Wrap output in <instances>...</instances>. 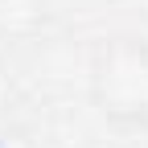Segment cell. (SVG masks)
I'll return each instance as SVG.
<instances>
[{
	"label": "cell",
	"mask_w": 148,
	"mask_h": 148,
	"mask_svg": "<svg viewBox=\"0 0 148 148\" xmlns=\"http://www.w3.org/2000/svg\"><path fill=\"white\" fill-rule=\"evenodd\" d=\"M95 99L111 119L148 132V45L136 37L111 41L95 62Z\"/></svg>",
	"instance_id": "6da1fadb"
}]
</instances>
